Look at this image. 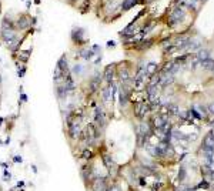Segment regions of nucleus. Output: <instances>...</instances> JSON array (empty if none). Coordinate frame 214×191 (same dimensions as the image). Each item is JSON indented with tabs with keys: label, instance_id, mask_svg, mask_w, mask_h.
I'll return each instance as SVG.
<instances>
[{
	"label": "nucleus",
	"instance_id": "obj_1",
	"mask_svg": "<svg viewBox=\"0 0 214 191\" xmlns=\"http://www.w3.org/2000/svg\"><path fill=\"white\" fill-rule=\"evenodd\" d=\"M146 67H147L146 63L139 64V67H137V70H136V74L133 77V87H134V90H137V92L143 90L144 86H146V80L148 79Z\"/></svg>",
	"mask_w": 214,
	"mask_h": 191
},
{
	"label": "nucleus",
	"instance_id": "obj_2",
	"mask_svg": "<svg viewBox=\"0 0 214 191\" xmlns=\"http://www.w3.org/2000/svg\"><path fill=\"white\" fill-rule=\"evenodd\" d=\"M110 178H111L110 174L97 175L87 188H89L90 191H107V188H109V185H110V183H111Z\"/></svg>",
	"mask_w": 214,
	"mask_h": 191
},
{
	"label": "nucleus",
	"instance_id": "obj_3",
	"mask_svg": "<svg viewBox=\"0 0 214 191\" xmlns=\"http://www.w3.org/2000/svg\"><path fill=\"white\" fill-rule=\"evenodd\" d=\"M101 163H103L104 168L107 170V174H110L111 178H116V175L119 173V166L114 161V158L109 153H101Z\"/></svg>",
	"mask_w": 214,
	"mask_h": 191
},
{
	"label": "nucleus",
	"instance_id": "obj_4",
	"mask_svg": "<svg viewBox=\"0 0 214 191\" xmlns=\"http://www.w3.org/2000/svg\"><path fill=\"white\" fill-rule=\"evenodd\" d=\"M93 118H94V123L97 127H99L101 131H103L104 129H106L107 125V118H106V113H104L103 107H100V106H97V107L94 108V113H93Z\"/></svg>",
	"mask_w": 214,
	"mask_h": 191
},
{
	"label": "nucleus",
	"instance_id": "obj_5",
	"mask_svg": "<svg viewBox=\"0 0 214 191\" xmlns=\"http://www.w3.org/2000/svg\"><path fill=\"white\" fill-rule=\"evenodd\" d=\"M103 83V73H100V71H96L93 77L89 80V93L90 94H94V93L99 92L100 86Z\"/></svg>",
	"mask_w": 214,
	"mask_h": 191
},
{
	"label": "nucleus",
	"instance_id": "obj_6",
	"mask_svg": "<svg viewBox=\"0 0 214 191\" xmlns=\"http://www.w3.org/2000/svg\"><path fill=\"white\" fill-rule=\"evenodd\" d=\"M150 110H151V106H150V103H146V101H139V103H136V106H134V114H136V117L140 118V120H143L144 117H146V114H147Z\"/></svg>",
	"mask_w": 214,
	"mask_h": 191
},
{
	"label": "nucleus",
	"instance_id": "obj_7",
	"mask_svg": "<svg viewBox=\"0 0 214 191\" xmlns=\"http://www.w3.org/2000/svg\"><path fill=\"white\" fill-rule=\"evenodd\" d=\"M132 99V92H130V87L127 84H121L120 87V93H119V103L121 107H124L126 104L128 103V100Z\"/></svg>",
	"mask_w": 214,
	"mask_h": 191
},
{
	"label": "nucleus",
	"instance_id": "obj_8",
	"mask_svg": "<svg viewBox=\"0 0 214 191\" xmlns=\"http://www.w3.org/2000/svg\"><path fill=\"white\" fill-rule=\"evenodd\" d=\"M114 77H116V67H114V64H109V66L104 69L103 80L106 81V84H111V83H114Z\"/></svg>",
	"mask_w": 214,
	"mask_h": 191
},
{
	"label": "nucleus",
	"instance_id": "obj_9",
	"mask_svg": "<svg viewBox=\"0 0 214 191\" xmlns=\"http://www.w3.org/2000/svg\"><path fill=\"white\" fill-rule=\"evenodd\" d=\"M201 150H208V151H214V133L210 131L203 137L201 143Z\"/></svg>",
	"mask_w": 214,
	"mask_h": 191
},
{
	"label": "nucleus",
	"instance_id": "obj_10",
	"mask_svg": "<svg viewBox=\"0 0 214 191\" xmlns=\"http://www.w3.org/2000/svg\"><path fill=\"white\" fill-rule=\"evenodd\" d=\"M200 173H201L203 180L208 181L210 184H214V168L213 167H207L203 164L201 168H200Z\"/></svg>",
	"mask_w": 214,
	"mask_h": 191
},
{
	"label": "nucleus",
	"instance_id": "obj_11",
	"mask_svg": "<svg viewBox=\"0 0 214 191\" xmlns=\"http://www.w3.org/2000/svg\"><path fill=\"white\" fill-rule=\"evenodd\" d=\"M200 153H201L203 164L207 167H214V151H208V150L200 148Z\"/></svg>",
	"mask_w": 214,
	"mask_h": 191
},
{
	"label": "nucleus",
	"instance_id": "obj_12",
	"mask_svg": "<svg viewBox=\"0 0 214 191\" xmlns=\"http://www.w3.org/2000/svg\"><path fill=\"white\" fill-rule=\"evenodd\" d=\"M30 26H32V19L26 14H21L16 20V29L19 30H27Z\"/></svg>",
	"mask_w": 214,
	"mask_h": 191
},
{
	"label": "nucleus",
	"instance_id": "obj_13",
	"mask_svg": "<svg viewBox=\"0 0 214 191\" xmlns=\"http://www.w3.org/2000/svg\"><path fill=\"white\" fill-rule=\"evenodd\" d=\"M80 158H82L84 163H91L96 158V153L93 151L91 147H84V148L80 151Z\"/></svg>",
	"mask_w": 214,
	"mask_h": 191
},
{
	"label": "nucleus",
	"instance_id": "obj_14",
	"mask_svg": "<svg viewBox=\"0 0 214 191\" xmlns=\"http://www.w3.org/2000/svg\"><path fill=\"white\" fill-rule=\"evenodd\" d=\"M17 39V33L16 30L7 29V30H2V40H3L6 44H10L12 42H14Z\"/></svg>",
	"mask_w": 214,
	"mask_h": 191
},
{
	"label": "nucleus",
	"instance_id": "obj_15",
	"mask_svg": "<svg viewBox=\"0 0 214 191\" xmlns=\"http://www.w3.org/2000/svg\"><path fill=\"white\" fill-rule=\"evenodd\" d=\"M56 66H57L59 69L63 71L64 77H66L69 73H71V71H70V67H69V62H67V56H66V54H63L62 57L59 58V60H57V64H56Z\"/></svg>",
	"mask_w": 214,
	"mask_h": 191
},
{
	"label": "nucleus",
	"instance_id": "obj_16",
	"mask_svg": "<svg viewBox=\"0 0 214 191\" xmlns=\"http://www.w3.org/2000/svg\"><path fill=\"white\" fill-rule=\"evenodd\" d=\"M183 17H184V10H183V9H176V10L171 13V16H170V24L174 26L176 23L183 20Z\"/></svg>",
	"mask_w": 214,
	"mask_h": 191
},
{
	"label": "nucleus",
	"instance_id": "obj_17",
	"mask_svg": "<svg viewBox=\"0 0 214 191\" xmlns=\"http://www.w3.org/2000/svg\"><path fill=\"white\" fill-rule=\"evenodd\" d=\"M83 36H84L83 29H74L73 32H71V39H73V42L76 43V44H83V42H84Z\"/></svg>",
	"mask_w": 214,
	"mask_h": 191
},
{
	"label": "nucleus",
	"instance_id": "obj_18",
	"mask_svg": "<svg viewBox=\"0 0 214 191\" xmlns=\"http://www.w3.org/2000/svg\"><path fill=\"white\" fill-rule=\"evenodd\" d=\"M56 96H57L59 100H66V97L69 96V92L64 87V84H57L56 86Z\"/></svg>",
	"mask_w": 214,
	"mask_h": 191
},
{
	"label": "nucleus",
	"instance_id": "obj_19",
	"mask_svg": "<svg viewBox=\"0 0 214 191\" xmlns=\"http://www.w3.org/2000/svg\"><path fill=\"white\" fill-rule=\"evenodd\" d=\"M30 54H32V49H27V50H20L19 53H17V58H19V62L26 64V63L29 62L30 58Z\"/></svg>",
	"mask_w": 214,
	"mask_h": 191
},
{
	"label": "nucleus",
	"instance_id": "obj_20",
	"mask_svg": "<svg viewBox=\"0 0 214 191\" xmlns=\"http://www.w3.org/2000/svg\"><path fill=\"white\" fill-rule=\"evenodd\" d=\"M200 67L203 70H207V71H213L214 73V60L213 58H207V60H203L200 63Z\"/></svg>",
	"mask_w": 214,
	"mask_h": 191
},
{
	"label": "nucleus",
	"instance_id": "obj_21",
	"mask_svg": "<svg viewBox=\"0 0 214 191\" xmlns=\"http://www.w3.org/2000/svg\"><path fill=\"white\" fill-rule=\"evenodd\" d=\"M196 57L200 60V63H201L203 60H207V58H210V50H207V49L198 50L197 54H196Z\"/></svg>",
	"mask_w": 214,
	"mask_h": 191
},
{
	"label": "nucleus",
	"instance_id": "obj_22",
	"mask_svg": "<svg viewBox=\"0 0 214 191\" xmlns=\"http://www.w3.org/2000/svg\"><path fill=\"white\" fill-rule=\"evenodd\" d=\"M107 191H123V187H121V184L117 181V178H113V181L110 183Z\"/></svg>",
	"mask_w": 214,
	"mask_h": 191
},
{
	"label": "nucleus",
	"instance_id": "obj_23",
	"mask_svg": "<svg viewBox=\"0 0 214 191\" xmlns=\"http://www.w3.org/2000/svg\"><path fill=\"white\" fill-rule=\"evenodd\" d=\"M80 56H82L84 60H91L93 56H96V54L93 53L91 49H83V50H80Z\"/></svg>",
	"mask_w": 214,
	"mask_h": 191
},
{
	"label": "nucleus",
	"instance_id": "obj_24",
	"mask_svg": "<svg viewBox=\"0 0 214 191\" xmlns=\"http://www.w3.org/2000/svg\"><path fill=\"white\" fill-rule=\"evenodd\" d=\"M185 175H187V171H185V167L181 166L180 168H178V183H184V180H185Z\"/></svg>",
	"mask_w": 214,
	"mask_h": 191
},
{
	"label": "nucleus",
	"instance_id": "obj_25",
	"mask_svg": "<svg viewBox=\"0 0 214 191\" xmlns=\"http://www.w3.org/2000/svg\"><path fill=\"white\" fill-rule=\"evenodd\" d=\"M210 187H211V184L208 183V181H206V180H201V181L196 185L197 190H210Z\"/></svg>",
	"mask_w": 214,
	"mask_h": 191
},
{
	"label": "nucleus",
	"instance_id": "obj_26",
	"mask_svg": "<svg viewBox=\"0 0 214 191\" xmlns=\"http://www.w3.org/2000/svg\"><path fill=\"white\" fill-rule=\"evenodd\" d=\"M70 71H71V74L73 76H80L83 73V66L76 63V64L73 66V69H70Z\"/></svg>",
	"mask_w": 214,
	"mask_h": 191
},
{
	"label": "nucleus",
	"instance_id": "obj_27",
	"mask_svg": "<svg viewBox=\"0 0 214 191\" xmlns=\"http://www.w3.org/2000/svg\"><path fill=\"white\" fill-rule=\"evenodd\" d=\"M26 74V66H17V76L20 77V79H23Z\"/></svg>",
	"mask_w": 214,
	"mask_h": 191
},
{
	"label": "nucleus",
	"instance_id": "obj_28",
	"mask_svg": "<svg viewBox=\"0 0 214 191\" xmlns=\"http://www.w3.org/2000/svg\"><path fill=\"white\" fill-rule=\"evenodd\" d=\"M3 177L6 178V181H10V178H12V174H10V171H9L7 168L3 170Z\"/></svg>",
	"mask_w": 214,
	"mask_h": 191
},
{
	"label": "nucleus",
	"instance_id": "obj_29",
	"mask_svg": "<svg viewBox=\"0 0 214 191\" xmlns=\"http://www.w3.org/2000/svg\"><path fill=\"white\" fill-rule=\"evenodd\" d=\"M132 4H134V0H126V2L123 3V9H124V10H127Z\"/></svg>",
	"mask_w": 214,
	"mask_h": 191
},
{
	"label": "nucleus",
	"instance_id": "obj_30",
	"mask_svg": "<svg viewBox=\"0 0 214 191\" xmlns=\"http://www.w3.org/2000/svg\"><path fill=\"white\" fill-rule=\"evenodd\" d=\"M13 163L21 164V163H23V157H21V155H13Z\"/></svg>",
	"mask_w": 214,
	"mask_h": 191
},
{
	"label": "nucleus",
	"instance_id": "obj_31",
	"mask_svg": "<svg viewBox=\"0 0 214 191\" xmlns=\"http://www.w3.org/2000/svg\"><path fill=\"white\" fill-rule=\"evenodd\" d=\"M27 101V94L26 93H20V104Z\"/></svg>",
	"mask_w": 214,
	"mask_h": 191
},
{
	"label": "nucleus",
	"instance_id": "obj_32",
	"mask_svg": "<svg viewBox=\"0 0 214 191\" xmlns=\"http://www.w3.org/2000/svg\"><path fill=\"white\" fill-rule=\"evenodd\" d=\"M207 110H208V113H210V114H214V103L208 104V106H207Z\"/></svg>",
	"mask_w": 214,
	"mask_h": 191
},
{
	"label": "nucleus",
	"instance_id": "obj_33",
	"mask_svg": "<svg viewBox=\"0 0 214 191\" xmlns=\"http://www.w3.org/2000/svg\"><path fill=\"white\" fill-rule=\"evenodd\" d=\"M23 187H25V181H17L16 188H23Z\"/></svg>",
	"mask_w": 214,
	"mask_h": 191
},
{
	"label": "nucleus",
	"instance_id": "obj_34",
	"mask_svg": "<svg viewBox=\"0 0 214 191\" xmlns=\"http://www.w3.org/2000/svg\"><path fill=\"white\" fill-rule=\"evenodd\" d=\"M116 46V43L113 42V40H109V42H107V47H114Z\"/></svg>",
	"mask_w": 214,
	"mask_h": 191
},
{
	"label": "nucleus",
	"instance_id": "obj_35",
	"mask_svg": "<svg viewBox=\"0 0 214 191\" xmlns=\"http://www.w3.org/2000/svg\"><path fill=\"white\" fill-rule=\"evenodd\" d=\"M9 144H10V137H7L4 140V145H9Z\"/></svg>",
	"mask_w": 214,
	"mask_h": 191
},
{
	"label": "nucleus",
	"instance_id": "obj_36",
	"mask_svg": "<svg viewBox=\"0 0 214 191\" xmlns=\"http://www.w3.org/2000/svg\"><path fill=\"white\" fill-rule=\"evenodd\" d=\"M32 170H33V173H34V174H37V167L34 166V164H33V166H32Z\"/></svg>",
	"mask_w": 214,
	"mask_h": 191
},
{
	"label": "nucleus",
	"instance_id": "obj_37",
	"mask_svg": "<svg viewBox=\"0 0 214 191\" xmlns=\"http://www.w3.org/2000/svg\"><path fill=\"white\" fill-rule=\"evenodd\" d=\"M3 123H4V117H0V127L3 125Z\"/></svg>",
	"mask_w": 214,
	"mask_h": 191
},
{
	"label": "nucleus",
	"instance_id": "obj_38",
	"mask_svg": "<svg viewBox=\"0 0 214 191\" xmlns=\"http://www.w3.org/2000/svg\"><path fill=\"white\" fill-rule=\"evenodd\" d=\"M0 145H4V141L2 140V138H0Z\"/></svg>",
	"mask_w": 214,
	"mask_h": 191
},
{
	"label": "nucleus",
	"instance_id": "obj_39",
	"mask_svg": "<svg viewBox=\"0 0 214 191\" xmlns=\"http://www.w3.org/2000/svg\"><path fill=\"white\" fill-rule=\"evenodd\" d=\"M16 191H25V188H16Z\"/></svg>",
	"mask_w": 214,
	"mask_h": 191
},
{
	"label": "nucleus",
	"instance_id": "obj_40",
	"mask_svg": "<svg viewBox=\"0 0 214 191\" xmlns=\"http://www.w3.org/2000/svg\"><path fill=\"white\" fill-rule=\"evenodd\" d=\"M0 84H2V74H0Z\"/></svg>",
	"mask_w": 214,
	"mask_h": 191
},
{
	"label": "nucleus",
	"instance_id": "obj_41",
	"mask_svg": "<svg viewBox=\"0 0 214 191\" xmlns=\"http://www.w3.org/2000/svg\"><path fill=\"white\" fill-rule=\"evenodd\" d=\"M10 191H16V188H13V190H10Z\"/></svg>",
	"mask_w": 214,
	"mask_h": 191
},
{
	"label": "nucleus",
	"instance_id": "obj_42",
	"mask_svg": "<svg viewBox=\"0 0 214 191\" xmlns=\"http://www.w3.org/2000/svg\"><path fill=\"white\" fill-rule=\"evenodd\" d=\"M0 7H2V4H0ZM0 12H2V9H0Z\"/></svg>",
	"mask_w": 214,
	"mask_h": 191
}]
</instances>
